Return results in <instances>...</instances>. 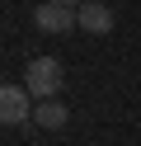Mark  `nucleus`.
<instances>
[{
    "label": "nucleus",
    "mask_w": 141,
    "mask_h": 146,
    "mask_svg": "<svg viewBox=\"0 0 141 146\" xmlns=\"http://www.w3.org/2000/svg\"><path fill=\"white\" fill-rule=\"evenodd\" d=\"M33 118V94L28 85H0V123L14 127V123H28Z\"/></svg>",
    "instance_id": "3"
},
{
    "label": "nucleus",
    "mask_w": 141,
    "mask_h": 146,
    "mask_svg": "<svg viewBox=\"0 0 141 146\" xmlns=\"http://www.w3.org/2000/svg\"><path fill=\"white\" fill-rule=\"evenodd\" d=\"M66 5H75V10H80V5H85V0H66Z\"/></svg>",
    "instance_id": "6"
},
{
    "label": "nucleus",
    "mask_w": 141,
    "mask_h": 146,
    "mask_svg": "<svg viewBox=\"0 0 141 146\" xmlns=\"http://www.w3.org/2000/svg\"><path fill=\"white\" fill-rule=\"evenodd\" d=\"M33 19H38L42 33H75L80 29V10L66 5V0H42V5L33 10Z\"/></svg>",
    "instance_id": "2"
},
{
    "label": "nucleus",
    "mask_w": 141,
    "mask_h": 146,
    "mask_svg": "<svg viewBox=\"0 0 141 146\" xmlns=\"http://www.w3.org/2000/svg\"><path fill=\"white\" fill-rule=\"evenodd\" d=\"M80 29L94 33V38L113 33V10H108V5H99V0H85V5H80Z\"/></svg>",
    "instance_id": "4"
},
{
    "label": "nucleus",
    "mask_w": 141,
    "mask_h": 146,
    "mask_svg": "<svg viewBox=\"0 0 141 146\" xmlns=\"http://www.w3.org/2000/svg\"><path fill=\"white\" fill-rule=\"evenodd\" d=\"M24 85H28L33 99H56V90L66 85L61 61H56V57H33V61L24 66Z\"/></svg>",
    "instance_id": "1"
},
{
    "label": "nucleus",
    "mask_w": 141,
    "mask_h": 146,
    "mask_svg": "<svg viewBox=\"0 0 141 146\" xmlns=\"http://www.w3.org/2000/svg\"><path fill=\"white\" fill-rule=\"evenodd\" d=\"M33 118H38V127H47V132H56V127H66V118H71V108H66V104H56V99H38Z\"/></svg>",
    "instance_id": "5"
}]
</instances>
